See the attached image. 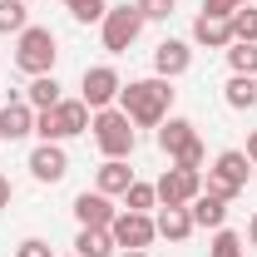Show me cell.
<instances>
[{
	"mask_svg": "<svg viewBox=\"0 0 257 257\" xmlns=\"http://www.w3.org/2000/svg\"><path fill=\"white\" fill-rule=\"evenodd\" d=\"M0 144H5V124H0Z\"/></svg>",
	"mask_w": 257,
	"mask_h": 257,
	"instance_id": "obj_36",
	"label": "cell"
},
{
	"mask_svg": "<svg viewBox=\"0 0 257 257\" xmlns=\"http://www.w3.org/2000/svg\"><path fill=\"white\" fill-rule=\"evenodd\" d=\"M124 208H128V213H154V208H159L154 183H139V178H134V183H128V193H124Z\"/></svg>",
	"mask_w": 257,
	"mask_h": 257,
	"instance_id": "obj_25",
	"label": "cell"
},
{
	"mask_svg": "<svg viewBox=\"0 0 257 257\" xmlns=\"http://www.w3.org/2000/svg\"><path fill=\"white\" fill-rule=\"evenodd\" d=\"M74 252H79V257H114V252H119V242H114L109 227H79Z\"/></svg>",
	"mask_w": 257,
	"mask_h": 257,
	"instance_id": "obj_19",
	"label": "cell"
},
{
	"mask_svg": "<svg viewBox=\"0 0 257 257\" xmlns=\"http://www.w3.org/2000/svg\"><path fill=\"white\" fill-rule=\"evenodd\" d=\"M119 89H124V79H119L114 64H89L84 79H79V99H84L94 114L99 109H114V104H119Z\"/></svg>",
	"mask_w": 257,
	"mask_h": 257,
	"instance_id": "obj_8",
	"label": "cell"
},
{
	"mask_svg": "<svg viewBox=\"0 0 257 257\" xmlns=\"http://www.w3.org/2000/svg\"><path fill=\"white\" fill-rule=\"evenodd\" d=\"M128 183H134V168H128V159H104L94 168V188L104 193V198H124Z\"/></svg>",
	"mask_w": 257,
	"mask_h": 257,
	"instance_id": "obj_14",
	"label": "cell"
},
{
	"mask_svg": "<svg viewBox=\"0 0 257 257\" xmlns=\"http://www.w3.org/2000/svg\"><path fill=\"white\" fill-rule=\"evenodd\" d=\"M10 198H15V188H10V178L0 173V208H10Z\"/></svg>",
	"mask_w": 257,
	"mask_h": 257,
	"instance_id": "obj_32",
	"label": "cell"
},
{
	"mask_svg": "<svg viewBox=\"0 0 257 257\" xmlns=\"http://www.w3.org/2000/svg\"><path fill=\"white\" fill-rule=\"evenodd\" d=\"M193 139H198V128H193V119H178V114H168V119L159 124V149L168 154V163L178 159V154L188 149Z\"/></svg>",
	"mask_w": 257,
	"mask_h": 257,
	"instance_id": "obj_15",
	"label": "cell"
},
{
	"mask_svg": "<svg viewBox=\"0 0 257 257\" xmlns=\"http://www.w3.org/2000/svg\"><path fill=\"white\" fill-rule=\"evenodd\" d=\"M119 257H149V252H119Z\"/></svg>",
	"mask_w": 257,
	"mask_h": 257,
	"instance_id": "obj_35",
	"label": "cell"
},
{
	"mask_svg": "<svg viewBox=\"0 0 257 257\" xmlns=\"http://www.w3.org/2000/svg\"><path fill=\"white\" fill-rule=\"evenodd\" d=\"M89 128H94V144L104 159H128L134 154V144H139V134H134V124H128V114L114 104V109H99L94 119H89Z\"/></svg>",
	"mask_w": 257,
	"mask_h": 257,
	"instance_id": "obj_4",
	"label": "cell"
},
{
	"mask_svg": "<svg viewBox=\"0 0 257 257\" xmlns=\"http://www.w3.org/2000/svg\"><path fill=\"white\" fill-rule=\"evenodd\" d=\"M242 242H247V247H257V213L247 218V237H242Z\"/></svg>",
	"mask_w": 257,
	"mask_h": 257,
	"instance_id": "obj_33",
	"label": "cell"
},
{
	"mask_svg": "<svg viewBox=\"0 0 257 257\" xmlns=\"http://www.w3.org/2000/svg\"><path fill=\"white\" fill-rule=\"evenodd\" d=\"M15 257H55V252H50V242H45V237H25V242L15 247Z\"/></svg>",
	"mask_w": 257,
	"mask_h": 257,
	"instance_id": "obj_30",
	"label": "cell"
},
{
	"mask_svg": "<svg viewBox=\"0 0 257 257\" xmlns=\"http://www.w3.org/2000/svg\"><path fill=\"white\" fill-rule=\"evenodd\" d=\"M109 232H114V242H119L124 252H149V242L159 237L154 213H128V208H119V218L109 223Z\"/></svg>",
	"mask_w": 257,
	"mask_h": 257,
	"instance_id": "obj_9",
	"label": "cell"
},
{
	"mask_svg": "<svg viewBox=\"0 0 257 257\" xmlns=\"http://www.w3.org/2000/svg\"><path fill=\"white\" fill-rule=\"evenodd\" d=\"M208 257H247V242H242L232 227H218L213 242H208Z\"/></svg>",
	"mask_w": 257,
	"mask_h": 257,
	"instance_id": "obj_23",
	"label": "cell"
},
{
	"mask_svg": "<svg viewBox=\"0 0 257 257\" xmlns=\"http://www.w3.org/2000/svg\"><path fill=\"white\" fill-rule=\"evenodd\" d=\"M119 109L128 114L134 128H159L173 114V79H159V74L128 79L124 89H119Z\"/></svg>",
	"mask_w": 257,
	"mask_h": 257,
	"instance_id": "obj_1",
	"label": "cell"
},
{
	"mask_svg": "<svg viewBox=\"0 0 257 257\" xmlns=\"http://www.w3.org/2000/svg\"><path fill=\"white\" fill-rule=\"evenodd\" d=\"M247 173H252V159L242 149H223L213 159V168H208V178H203V193H218L223 203H232L237 193L247 188Z\"/></svg>",
	"mask_w": 257,
	"mask_h": 257,
	"instance_id": "obj_5",
	"label": "cell"
},
{
	"mask_svg": "<svg viewBox=\"0 0 257 257\" xmlns=\"http://www.w3.org/2000/svg\"><path fill=\"white\" fill-rule=\"evenodd\" d=\"M193 69V45L188 40H159V50H154V74L159 79H178V74H188Z\"/></svg>",
	"mask_w": 257,
	"mask_h": 257,
	"instance_id": "obj_11",
	"label": "cell"
},
{
	"mask_svg": "<svg viewBox=\"0 0 257 257\" xmlns=\"http://www.w3.org/2000/svg\"><path fill=\"white\" fill-rule=\"evenodd\" d=\"M114 218H119V208H114V198H104V193H79V198H74V223L79 227H109L114 223Z\"/></svg>",
	"mask_w": 257,
	"mask_h": 257,
	"instance_id": "obj_12",
	"label": "cell"
},
{
	"mask_svg": "<svg viewBox=\"0 0 257 257\" xmlns=\"http://www.w3.org/2000/svg\"><path fill=\"white\" fill-rule=\"evenodd\" d=\"M89 119H94V109L84 99H60L55 109H35V139L40 144H64L74 134H89Z\"/></svg>",
	"mask_w": 257,
	"mask_h": 257,
	"instance_id": "obj_2",
	"label": "cell"
},
{
	"mask_svg": "<svg viewBox=\"0 0 257 257\" xmlns=\"http://www.w3.org/2000/svg\"><path fill=\"white\" fill-rule=\"evenodd\" d=\"M232 40H237V45H257V5L232 10Z\"/></svg>",
	"mask_w": 257,
	"mask_h": 257,
	"instance_id": "obj_26",
	"label": "cell"
},
{
	"mask_svg": "<svg viewBox=\"0 0 257 257\" xmlns=\"http://www.w3.org/2000/svg\"><path fill=\"white\" fill-rule=\"evenodd\" d=\"M25 168H30L35 183H60L64 173H69V154H64V144H35Z\"/></svg>",
	"mask_w": 257,
	"mask_h": 257,
	"instance_id": "obj_10",
	"label": "cell"
},
{
	"mask_svg": "<svg viewBox=\"0 0 257 257\" xmlns=\"http://www.w3.org/2000/svg\"><path fill=\"white\" fill-rule=\"evenodd\" d=\"M242 154H247V159H252V168H257V128L247 134V149H242Z\"/></svg>",
	"mask_w": 257,
	"mask_h": 257,
	"instance_id": "obj_34",
	"label": "cell"
},
{
	"mask_svg": "<svg viewBox=\"0 0 257 257\" xmlns=\"http://www.w3.org/2000/svg\"><path fill=\"white\" fill-rule=\"evenodd\" d=\"M223 104H227V109H237V114H247V109L257 104V79H247V74H232V79L223 84Z\"/></svg>",
	"mask_w": 257,
	"mask_h": 257,
	"instance_id": "obj_21",
	"label": "cell"
},
{
	"mask_svg": "<svg viewBox=\"0 0 257 257\" xmlns=\"http://www.w3.org/2000/svg\"><path fill=\"white\" fill-rule=\"evenodd\" d=\"M154 193H159V208H188L193 198L203 193V168H178V163H168L159 173V183H154Z\"/></svg>",
	"mask_w": 257,
	"mask_h": 257,
	"instance_id": "obj_7",
	"label": "cell"
},
{
	"mask_svg": "<svg viewBox=\"0 0 257 257\" xmlns=\"http://www.w3.org/2000/svg\"><path fill=\"white\" fill-rule=\"evenodd\" d=\"M55 60H60V35L50 25H25L15 35V69L20 74H55Z\"/></svg>",
	"mask_w": 257,
	"mask_h": 257,
	"instance_id": "obj_3",
	"label": "cell"
},
{
	"mask_svg": "<svg viewBox=\"0 0 257 257\" xmlns=\"http://www.w3.org/2000/svg\"><path fill=\"white\" fill-rule=\"evenodd\" d=\"M104 10H109V0H74V5H69V15H74L79 25H99Z\"/></svg>",
	"mask_w": 257,
	"mask_h": 257,
	"instance_id": "obj_27",
	"label": "cell"
},
{
	"mask_svg": "<svg viewBox=\"0 0 257 257\" xmlns=\"http://www.w3.org/2000/svg\"><path fill=\"white\" fill-rule=\"evenodd\" d=\"M223 55H227V64H232V74H247V79H257V45H237V40H232Z\"/></svg>",
	"mask_w": 257,
	"mask_h": 257,
	"instance_id": "obj_22",
	"label": "cell"
},
{
	"mask_svg": "<svg viewBox=\"0 0 257 257\" xmlns=\"http://www.w3.org/2000/svg\"><path fill=\"white\" fill-rule=\"evenodd\" d=\"M25 25H30L25 0H0V35H20Z\"/></svg>",
	"mask_w": 257,
	"mask_h": 257,
	"instance_id": "obj_24",
	"label": "cell"
},
{
	"mask_svg": "<svg viewBox=\"0 0 257 257\" xmlns=\"http://www.w3.org/2000/svg\"><path fill=\"white\" fill-rule=\"evenodd\" d=\"M134 5H139L144 20H168V15L178 10V0H134Z\"/></svg>",
	"mask_w": 257,
	"mask_h": 257,
	"instance_id": "obj_28",
	"label": "cell"
},
{
	"mask_svg": "<svg viewBox=\"0 0 257 257\" xmlns=\"http://www.w3.org/2000/svg\"><path fill=\"white\" fill-rule=\"evenodd\" d=\"M144 15H139V5H109L104 10V20H99V40H104V50L109 55H124V50H134V40L144 35Z\"/></svg>",
	"mask_w": 257,
	"mask_h": 257,
	"instance_id": "obj_6",
	"label": "cell"
},
{
	"mask_svg": "<svg viewBox=\"0 0 257 257\" xmlns=\"http://www.w3.org/2000/svg\"><path fill=\"white\" fill-rule=\"evenodd\" d=\"M188 213H193V223H198V227H213V232L227 227V203L218 198V193H198V198L188 203Z\"/></svg>",
	"mask_w": 257,
	"mask_h": 257,
	"instance_id": "obj_17",
	"label": "cell"
},
{
	"mask_svg": "<svg viewBox=\"0 0 257 257\" xmlns=\"http://www.w3.org/2000/svg\"><path fill=\"white\" fill-rule=\"evenodd\" d=\"M154 227H159V237H168V242H183V237H193V213L188 208H159V218H154Z\"/></svg>",
	"mask_w": 257,
	"mask_h": 257,
	"instance_id": "obj_18",
	"label": "cell"
},
{
	"mask_svg": "<svg viewBox=\"0 0 257 257\" xmlns=\"http://www.w3.org/2000/svg\"><path fill=\"white\" fill-rule=\"evenodd\" d=\"M64 5H74V0H64Z\"/></svg>",
	"mask_w": 257,
	"mask_h": 257,
	"instance_id": "obj_37",
	"label": "cell"
},
{
	"mask_svg": "<svg viewBox=\"0 0 257 257\" xmlns=\"http://www.w3.org/2000/svg\"><path fill=\"white\" fill-rule=\"evenodd\" d=\"M193 45L198 50H227L232 45V15H198L193 20Z\"/></svg>",
	"mask_w": 257,
	"mask_h": 257,
	"instance_id": "obj_13",
	"label": "cell"
},
{
	"mask_svg": "<svg viewBox=\"0 0 257 257\" xmlns=\"http://www.w3.org/2000/svg\"><path fill=\"white\" fill-rule=\"evenodd\" d=\"M25 104H30V109H55V104H60V79H55V74H35L30 84H25Z\"/></svg>",
	"mask_w": 257,
	"mask_h": 257,
	"instance_id": "obj_20",
	"label": "cell"
},
{
	"mask_svg": "<svg viewBox=\"0 0 257 257\" xmlns=\"http://www.w3.org/2000/svg\"><path fill=\"white\" fill-rule=\"evenodd\" d=\"M74 257H79V252H74Z\"/></svg>",
	"mask_w": 257,
	"mask_h": 257,
	"instance_id": "obj_38",
	"label": "cell"
},
{
	"mask_svg": "<svg viewBox=\"0 0 257 257\" xmlns=\"http://www.w3.org/2000/svg\"><path fill=\"white\" fill-rule=\"evenodd\" d=\"M242 5H252V0H203L208 15H232V10H242Z\"/></svg>",
	"mask_w": 257,
	"mask_h": 257,
	"instance_id": "obj_31",
	"label": "cell"
},
{
	"mask_svg": "<svg viewBox=\"0 0 257 257\" xmlns=\"http://www.w3.org/2000/svg\"><path fill=\"white\" fill-rule=\"evenodd\" d=\"M0 124H5V144H15V139H30V134H35V109H30L20 94H10V104L0 109Z\"/></svg>",
	"mask_w": 257,
	"mask_h": 257,
	"instance_id": "obj_16",
	"label": "cell"
},
{
	"mask_svg": "<svg viewBox=\"0 0 257 257\" xmlns=\"http://www.w3.org/2000/svg\"><path fill=\"white\" fill-rule=\"evenodd\" d=\"M203 159H208V149H203V139H193V144H188L173 163H178V168H203Z\"/></svg>",
	"mask_w": 257,
	"mask_h": 257,
	"instance_id": "obj_29",
	"label": "cell"
}]
</instances>
